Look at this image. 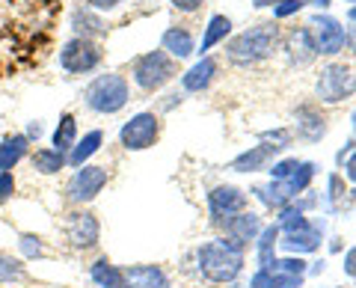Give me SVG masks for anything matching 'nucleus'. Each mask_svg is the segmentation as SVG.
Masks as SVG:
<instances>
[{"instance_id":"f257e3e1","label":"nucleus","mask_w":356,"mask_h":288,"mask_svg":"<svg viewBox=\"0 0 356 288\" xmlns=\"http://www.w3.org/2000/svg\"><path fill=\"white\" fill-rule=\"evenodd\" d=\"M243 247L235 241H211L199 250V271H202L211 282H229L241 273L243 264Z\"/></svg>"},{"instance_id":"f03ea898","label":"nucleus","mask_w":356,"mask_h":288,"mask_svg":"<svg viewBox=\"0 0 356 288\" xmlns=\"http://www.w3.org/2000/svg\"><path fill=\"white\" fill-rule=\"evenodd\" d=\"M128 81L122 74H102L95 77L92 83L86 86V104L95 110V113H119L122 107L128 104Z\"/></svg>"},{"instance_id":"7ed1b4c3","label":"nucleus","mask_w":356,"mask_h":288,"mask_svg":"<svg viewBox=\"0 0 356 288\" xmlns=\"http://www.w3.org/2000/svg\"><path fill=\"white\" fill-rule=\"evenodd\" d=\"M276 48V27L273 24H259L229 45V57L235 63H259L264 57H270Z\"/></svg>"},{"instance_id":"20e7f679","label":"nucleus","mask_w":356,"mask_h":288,"mask_svg":"<svg viewBox=\"0 0 356 288\" xmlns=\"http://www.w3.org/2000/svg\"><path fill=\"white\" fill-rule=\"evenodd\" d=\"M282 229L285 238L280 241L288 253H312L321 243V232L309 226V220L300 214V208H285L282 211Z\"/></svg>"},{"instance_id":"39448f33","label":"nucleus","mask_w":356,"mask_h":288,"mask_svg":"<svg viewBox=\"0 0 356 288\" xmlns=\"http://www.w3.org/2000/svg\"><path fill=\"white\" fill-rule=\"evenodd\" d=\"M312 175H315V167H312V163H300L288 179H276L270 187H259L255 193L261 196L264 205H285L288 199H294L300 191H306Z\"/></svg>"},{"instance_id":"423d86ee","label":"nucleus","mask_w":356,"mask_h":288,"mask_svg":"<svg viewBox=\"0 0 356 288\" xmlns=\"http://www.w3.org/2000/svg\"><path fill=\"white\" fill-rule=\"evenodd\" d=\"M172 74H175V65L163 51H152L146 57H140L137 65H134V81H137L140 90H149V93L161 90Z\"/></svg>"},{"instance_id":"0eeeda50","label":"nucleus","mask_w":356,"mask_h":288,"mask_svg":"<svg viewBox=\"0 0 356 288\" xmlns=\"http://www.w3.org/2000/svg\"><path fill=\"white\" fill-rule=\"evenodd\" d=\"M98 63H102V48H98L92 39L74 36L72 42H65L63 51H60V65L65 72H72V74L92 72Z\"/></svg>"},{"instance_id":"6e6552de","label":"nucleus","mask_w":356,"mask_h":288,"mask_svg":"<svg viewBox=\"0 0 356 288\" xmlns=\"http://www.w3.org/2000/svg\"><path fill=\"white\" fill-rule=\"evenodd\" d=\"M119 140L125 149H149L154 140H158V116L154 113H137L131 122H125L119 131Z\"/></svg>"},{"instance_id":"1a4fd4ad","label":"nucleus","mask_w":356,"mask_h":288,"mask_svg":"<svg viewBox=\"0 0 356 288\" xmlns=\"http://www.w3.org/2000/svg\"><path fill=\"white\" fill-rule=\"evenodd\" d=\"M107 184V170L104 167H77V173L69 182V199L72 202H92V199L102 193V187Z\"/></svg>"},{"instance_id":"9d476101","label":"nucleus","mask_w":356,"mask_h":288,"mask_svg":"<svg viewBox=\"0 0 356 288\" xmlns=\"http://www.w3.org/2000/svg\"><path fill=\"white\" fill-rule=\"evenodd\" d=\"M348 93H350V72H348V65H341V63L327 65V69L321 72V81H318V95L332 104V102H341Z\"/></svg>"},{"instance_id":"9b49d317","label":"nucleus","mask_w":356,"mask_h":288,"mask_svg":"<svg viewBox=\"0 0 356 288\" xmlns=\"http://www.w3.org/2000/svg\"><path fill=\"white\" fill-rule=\"evenodd\" d=\"M315 27V51L318 54H339L344 45V27L339 24L336 18L330 15H318L312 21Z\"/></svg>"},{"instance_id":"f8f14e48","label":"nucleus","mask_w":356,"mask_h":288,"mask_svg":"<svg viewBox=\"0 0 356 288\" xmlns=\"http://www.w3.org/2000/svg\"><path fill=\"white\" fill-rule=\"evenodd\" d=\"M211 214L214 220H232V214H238L243 205H247V196H243L238 187H217V191H211Z\"/></svg>"},{"instance_id":"ddd939ff","label":"nucleus","mask_w":356,"mask_h":288,"mask_svg":"<svg viewBox=\"0 0 356 288\" xmlns=\"http://www.w3.org/2000/svg\"><path fill=\"white\" fill-rule=\"evenodd\" d=\"M98 235H102V226H98V220L95 214H72L69 220V241L74 243V247H95L98 243Z\"/></svg>"},{"instance_id":"4468645a","label":"nucleus","mask_w":356,"mask_h":288,"mask_svg":"<svg viewBox=\"0 0 356 288\" xmlns=\"http://www.w3.org/2000/svg\"><path fill=\"white\" fill-rule=\"evenodd\" d=\"M122 276H125V288H170L166 273L154 264H137V268L122 271Z\"/></svg>"},{"instance_id":"2eb2a0df","label":"nucleus","mask_w":356,"mask_h":288,"mask_svg":"<svg viewBox=\"0 0 356 288\" xmlns=\"http://www.w3.org/2000/svg\"><path fill=\"white\" fill-rule=\"evenodd\" d=\"M30 140L24 134H9L6 140H0V173H9L18 167V161L27 154Z\"/></svg>"},{"instance_id":"dca6fc26","label":"nucleus","mask_w":356,"mask_h":288,"mask_svg":"<svg viewBox=\"0 0 356 288\" xmlns=\"http://www.w3.org/2000/svg\"><path fill=\"white\" fill-rule=\"evenodd\" d=\"M214 72H217V63L205 57L202 63H196L193 69L181 77L184 90H187V93H199V90H205V86L211 83V77H214Z\"/></svg>"},{"instance_id":"f3484780","label":"nucleus","mask_w":356,"mask_h":288,"mask_svg":"<svg viewBox=\"0 0 356 288\" xmlns=\"http://www.w3.org/2000/svg\"><path fill=\"white\" fill-rule=\"evenodd\" d=\"M102 140H104L102 131H89V134H86L81 143H74V146H72V152H69V158H65V163H72V167H83L86 158H92V154L98 152Z\"/></svg>"},{"instance_id":"a211bd4d","label":"nucleus","mask_w":356,"mask_h":288,"mask_svg":"<svg viewBox=\"0 0 356 288\" xmlns=\"http://www.w3.org/2000/svg\"><path fill=\"white\" fill-rule=\"evenodd\" d=\"M303 276H291V273H280V271H267L261 268L252 276V288H300Z\"/></svg>"},{"instance_id":"6ab92c4d","label":"nucleus","mask_w":356,"mask_h":288,"mask_svg":"<svg viewBox=\"0 0 356 288\" xmlns=\"http://www.w3.org/2000/svg\"><path fill=\"white\" fill-rule=\"evenodd\" d=\"M226 229H229V235H232V241L235 243H247V241H252L255 238V232H259V217L255 214H241V217H232L229 223H226Z\"/></svg>"},{"instance_id":"aec40b11","label":"nucleus","mask_w":356,"mask_h":288,"mask_svg":"<svg viewBox=\"0 0 356 288\" xmlns=\"http://www.w3.org/2000/svg\"><path fill=\"white\" fill-rule=\"evenodd\" d=\"M273 152H280V149H273V146H255V149H250V152H243L241 158L232 161V170H238V173L261 170V167H264V161L270 158Z\"/></svg>"},{"instance_id":"412c9836","label":"nucleus","mask_w":356,"mask_h":288,"mask_svg":"<svg viewBox=\"0 0 356 288\" xmlns=\"http://www.w3.org/2000/svg\"><path fill=\"white\" fill-rule=\"evenodd\" d=\"M163 48L170 51L172 57L184 60V57H191V54H193V39H191V33H187V30L172 27V30L163 33Z\"/></svg>"},{"instance_id":"4be33fe9","label":"nucleus","mask_w":356,"mask_h":288,"mask_svg":"<svg viewBox=\"0 0 356 288\" xmlns=\"http://www.w3.org/2000/svg\"><path fill=\"white\" fill-rule=\"evenodd\" d=\"M92 280L102 285V288H125V276L116 264H110L107 259H98L92 264Z\"/></svg>"},{"instance_id":"5701e85b","label":"nucleus","mask_w":356,"mask_h":288,"mask_svg":"<svg viewBox=\"0 0 356 288\" xmlns=\"http://www.w3.org/2000/svg\"><path fill=\"white\" fill-rule=\"evenodd\" d=\"M33 167L44 175H54L65 167V154L57 152V149H36L33 152Z\"/></svg>"},{"instance_id":"b1692460","label":"nucleus","mask_w":356,"mask_h":288,"mask_svg":"<svg viewBox=\"0 0 356 288\" xmlns=\"http://www.w3.org/2000/svg\"><path fill=\"white\" fill-rule=\"evenodd\" d=\"M72 24H74V30H77V36H83V39L102 36V33H107L104 21L98 18V15H92V13H86V9H77L74 18H72Z\"/></svg>"},{"instance_id":"393cba45","label":"nucleus","mask_w":356,"mask_h":288,"mask_svg":"<svg viewBox=\"0 0 356 288\" xmlns=\"http://www.w3.org/2000/svg\"><path fill=\"white\" fill-rule=\"evenodd\" d=\"M74 140H77V122H74L72 113H65V116L60 119L57 131H54V149L65 154V152L74 146Z\"/></svg>"},{"instance_id":"a878e982","label":"nucleus","mask_w":356,"mask_h":288,"mask_svg":"<svg viewBox=\"0 0 356 288\" xmlns=\"http://www.w3.org/2000/svg\"><path fill=\"white\" fill-rule=\"evenodd\" d=\"M232 30V21L226 18V15H214L211 18V24H208V30H205V39H202V51H208V48H214L220 39H226V33Z\"/></svg>"},{"instance_id":"bb28decb","label":"nucleus","mask_w":356,"mask_h":288,"mask_svg":"<svg viewBox=\"0 0 356 288\" xmlns=\"http://www.w3.org/2000/svg\"><path fill=\"white\" fill-rule=\"evenodd\" d=\"M315 42H312V30H297L294 33V57L297 63H309L315 60Z\"/></svg>"},{"instance_id":"cd10ccee","label":"nucleus","mask_w":356,"mask_h":288,"mask_svg":"<svg viewBox=\"0 0 356 288\" xmlns=\"http://www.w3.org/2000/svg\"><path fill=\"white\" fill-rule=\"evenodd\" d=\"M276 238H280V226H267L264 229V235H261V243H259V259H261V268H267L273 259H270V250H273V243Z\"/></svg>"},{"instance_id":"c85d7f7f","label":"nucleus","mask_w":356,"mask_h":288,"mask_svg":"<svg viewBox=\"0 0 356 288\" xmlns=\"http://www.w3.org/2000/svg\"><path fill=\"white\" fill-rule=\"evenodd\" d=\"M21 276H24L21 264L15 259H9V256L0 253V282H15V280H21Z\"/></svg>"},{"instance_id":"c756f323","label":"nucleus","mask_w":356,"mask_h":288,"mask_svg":"<svg viewBox=\"0 0 356 288\" xmlns=\"http://www.w3.org/2000/svg\"><path fill=\"white\" fill-rule=\"evenodd\" d=\"M21 250H24V256L27 259H39V256H44V247H42V241L39 238H33V235H21Z\"/></svg>"},{"instance_id":"7c9ffc66","label":"nucleus","mask_w":356,"mask_h":288,"mask_svg":"<svg viewBox=\"0 0 356 288\" xmlns=\"http://www.w3.org/2000/svg\"><path fill=\"white\" fill-rule=\"evenodd\" d=\"M15 193V179H13V173H0V205L9 202Z\"/></svg>"},{"instance_id":"2f4dec72","label":"nucleus","mask_w":356,"mask_h":288,"mask_svg":"<svg viewBox=\"0 0 356 288\" xmlns=\"http://www.w3.org/2000/svg\"><path fill=\"white\" fill-rule=\"evenodd\" d=\"M297 167H300V161H297V158H291V161H280V163H276V167L270 170V175H273V179H288V175H291Z\"/></svg>"},{"instance_id":"473e14b6","label":"nucleus","mask_w":356,"mask_h":288,"mask_svg":"<svg viewBox=\"0 0 356 288\" xmlns=\"http://www.w3.org/2000/svg\"><path fill=\"white\" fill-rule=\"evenodd\" d=\"M300 6H303V0H280V3H276V18L291 15V13H297Z\"/></svg>"},{"instance_id":"72a5a7b5","label":"nucleus","mask_w":356,"mask_h":288,"mask_svg":"<svg viewBox=\"0 0 356 288\" xmlns=\"http://www.w3.org/2000/svg\"><path fill=\"white\" fill-rule=\"evenodd\" d=\"M175 9H181V13H193V9L202 6V0H170Z\"/></svg>"},{"instance_id":"f704fd0d","label":"nucleus","mask_w":356,"mask_h":288,"mask_svg":"<svg viewBox=\"0 0 356 288\" xmlns=\"http://www.w3.org/2000/svg\"><path fill=\"white\" fill-rule=\"evenodd\" d=\"M344 271H348L350 276H356V247L348 253V256H344Z\"/></svg>"},{"instance_id":"c9c22d12","label":"nucleus","mask_w":356,"mask_h":288,"mask_svg":"<svg viewBox=\"0 0 356 288\" xmlns=\"http://www.w3.org/2000/svg\"><path fill=\"white\" fill-rule=\"evenodd\" d=\"M116 3H122V0H89V6L92 9H113Z\"/></svg>"},{"instance_id":"e433bc0d","label":"nucleus","mask_w":356,"mask_h":288,"mask_svg":"<svg viewBox=\"0 0 356 288\" xmlns=\"http://www.w3.org/2000/svg\"><path fill=\"white\" fill-rule=\"evenodd\" d=\"M344 170H348V179H350V182H356V154L348 161V167H344Z\"/></svg>"},{"instance_id":"4c0bfd02","label":"nucleus","mask_w":356,"mask_h":288,"mask_svg":"<svg viewBox=\"0 0 356 288\" xmlns=\"http://www.w3.org/2000/svg\"><path fill=\"white\" fill-rule=\"evenodd\" d=\"M255 6H273V0H252ZM276 3H280V0H276Z\"/></svg>"},{"instance_id":"58836bf2","label":"nucleus","mask_w":356,"mask_h":288,"mask_svg":"<svg viewBox=\"0 0 356 288\" xmlns=\"http://www.w3.org/2000/svg\"><path fill=\"white\" fill-rule=\"evenodd\" d=\"M350 45H353V51H356V27L350 30Z\"/></svg>"},{"instance_id":"ea45409f","label":"nucleus","mask_w":356,"mask_h":288,"mask_svg":"<svg viewBox=\"0 0 356 288\" xmlns=\"http://www.w3.org/2000/svg\"><path fill=\"white\" fill-rule=\"evenodd\" d=\"M309 3H318V6H330V0H309Z\"/></svg>"},{"instance_id":"a19ab883","label":"nucleus","mask_w":356,"mask_h":288,"mask_svg":"<svg viewBox=\"0 0 356 288\" xmlns=\"http://www.w3.org/2000/svg\"><path fill=\"white\" fill-rule=\"evenodd\" d=\"M353 3H356V0H353ZM350 21H356V6L350 9Z\"/></svg>"},{"instance_id":"79ce46f5","label":"nucleus","mask_w":356,"mask_h":288,"mask_svg":"<svg viewBox=\"0 0 356 288\" xmlns=\"http://www.w3.org/2000/svg\"><path fill=\"white\" fill-rule=\"evenodd\" d=\"M353 131H356V113H353Z\"/></svg>"}]
</instances>
